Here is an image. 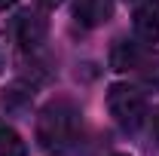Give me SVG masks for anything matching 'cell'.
Wrapping results in <instances>:
<instances>
[{
	"mask_svg": "<svg viewBox=\"0 0 159 156\" xmlns=\"http://www.w3.org/2000/svg\"><path fill=\"white\" fill-rule=\"evenodd\" d=\"M16 0H0V9H6V6H12Z\"/></svg>",
	"mask_w": 159,
	"mask_h": 156,
	"instance_id": "obj_10",
	"label": "cell"
},
{
	"mask_svg": "<svg viewBox=\"0 0 159 156\" xmlns=\"http://www.w3.org/2000/svg\"><path fill=\"white\" fill-rule=\"evenodd\" d=\"M153 135H156V141H159V110H153Z\"/></svg>",
	"mask_w": 159,
	"mask_h": 156,
	"instance_id": "obj_9",
	"label": "cell"
},
{
	"mask_svg": "<svg viewBox=\"0 0 159 156\" xmlns=\"http://www.w3.org/2000/svg\"><path fill=\"white\" fill-rule=\"evenodd\" d=\"M135 34L144 43H159V0H144L135 12Z\"/></svg>",
	"mask_w": 159,
	"mask_h": 156,
	"instance_id": "obj_4",
	"label": "cell"
},
{
	"mask_svg": "<svg viewBox=\"0 0 159 156\" xmlns=\"http://www.w3.org/2000/svg\"><path fill=\"white\" fill-rule=\"evenodd\" d=\"M80 107L67 98L49 101L37 117V141L46 150H67L80 138Z\"/></svg>",
	"mask_w": 159,
	"mask_h": 156,
	"instance_id": "obj_1",
	"label": "cell"
},
{
	"mask_svg": "<svg viewBox=\"0 0 159 156\" xmlns=\"http://www.w3.org/2000/svg\"><path fill=\"white\" fill-rule=\"evenodd\" d=\"M135 71H138V80L150 92H159V55H150V52H147Z\"/></svg>",
	"mask_w": 159,
	"mask_h": 156,
	"instance_id": "obj_7",
	"label": "cell"
},
{
	"mask_svg": "<svg viewBox=\"0 0 159 156\" xmlns=\"http://www.w3.org/2000/svg\"><path fill=\"white\" fill-rule=\"evenodd\" d=\"M46 3H52V0H46Z\"/></svg>",
	"mask_w": 159,
	"mask_h": 156,
	"instance_id": "obj_11",
	"label": "cell"
},
{
	"mask_svg": "<svg viewBox=\"0 0 159 156\" xmlns=\"http://www.w3.org/2000/svg\"><path fill=\"white\" fill-rule=\"evenodd\" d=\"M74 16L86 28H98V25H104L113 16V0H77Z\"/></svg>",
	"mask_w": 159,
	"mask_h": 156,
	"instance_id": "obj_5",
	"label": "cell"
},
{
	"mask_svg": "<svg viewBox=\"0 0 159 156\" xmlns=\"http://www.w3.org/2000/svg\"><path fill=\"white\" fill-rule=\"evenodd\" d=\"M12 37L19 43L21 49H37L40 43L46 40V19H40L37 12H19L16 19H12Z\"/></svg>",
	"mask_w": 159,
	"mask_h": 156,
	"instance_id": "obj_3",
	"label": "cell"
},
{
	"mask_svg": "<svg viewBox=\"0 0 159 156\" xmlns=\"http://www.w3.org/2000/svg\"><path fill=\"white\" fill-rule=\"evenodd\" d=\"M0 156H25L21 135L12 126H6V122H0Z\"/></svg>",
	"mask_w": 159,
	"mask_h": 156,
	"instance_id": "obj_8",
	"label": "cell"
},
{
	"mask_svg": "<svg viewBox=\"0 0 159 156\" xmlns=\"http://www.w3.org/2000/svg\"><path fill=\"white\" fill-rule=\"evenodd\" d=\"M147 52L141 49V43H132V40H119L110 52V67L113 71H129V67H138L141 58Z\"/></svg>",
	"mask_w": 159,
	"mask_h": 156,
	"instance_id": "obj_6",
	"label": "cell"
},
{
	"mask_svg": "<svg viewBox=\"0 0 159 156\" xmlns=\"http://www.w3.org/2000/svg\"><path fill=\"white\" fill-rule=\"evenodd\" d=\"M0 67H3V64H0Z\"/></svg>",
	"mask_w": 159,
	"mask_h": 156,
	"instance_id": "obj_12",
	"label": "cell"
},
{
	"mask_svg": "<svg viewBox=\"0 0 159 156\" xmlns=\"http://www.w3.org/2000/svg\"><path fill=\"white\" fill-rule=\"evenodd\" d=\"M107 107H110V117L116 119V126L125 129V132L141 129L144 119H147V101H144V95H141L135 86H129V83L110 86V92H107Z\"/></svg>",
	"mask_w": 159,
	"mask_h": 156,
	"instance_id": "obj_2",
	"label": "cell"
}]
</instances>
